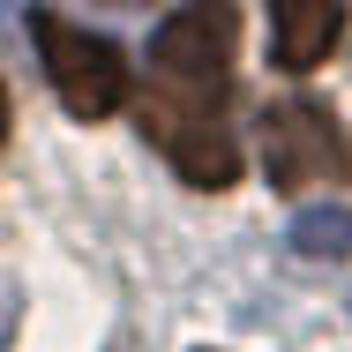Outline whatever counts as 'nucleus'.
Segmentation results:
<instances>
[{"instance_id":"nucleus-3","label":"nucleus","mask_w":352,"mask_h":352,"mask_svg":"<svg viewBox=\"0 0 352 352\" xmlns=\"http://www.w3.org/2000/svg\"><path fill=\"white\" fill-rule=\"evenodd\" d=\"M263 173H270V188H285V195L322 188V180H345L352 150H345L338 113L322 98H278L263 113Z\"/></svg>"},{"instance_id":"nucleus-4","label":"nucleus","mask_w":352,"mask_h":352,"mask_svg":"<svg viewBox=\"0 0 352 352\" xmlns=\"http://www.w3.org/2000/svg\"><path fill=\"white\" fill-rule=\"evenodd\" d=\"M345 38V0H270V68L307 75Z\"/></svg>"},{"instance_id":"nucleus-2","label":"nucleus","mask_w":352,"mask_h":352,"mask_svg":"<svg viewBox=\"0 0 352 352\" xmlns=\"http://www.w3.org/2000/svg\"><path fill=\"white\" fill-rule=\"evenodd\" d=\"M23 23H30V45H38V60H45L53 98L68 105L75 120H113L120 98H128V53H120L113 38L68 23V15H53V8H30Z\"/></svg>"},{"instance_id":"nucleus-1","label":"nucleus","mask_w":352,"mask_h":352,"mask_svg":"<svg viewBox=\"0 0 352 352\" xmlns=\"http://www.w3.org/2000/svg\"><path fill=\"white\" fill-rule=\"evenodd\" d=\"M232 53H240V8L195 0L150 38V90H142V135L173 157L188 188L240 180L232 135Z\"/></svg>"},{"instance_id":"nucleus-5","label":"nucleus","mask_w":352,"mask_h":352,"mask_svg":"<svg viewBox=\"0 0 352 352\" xmlns=\"http://www.w3.org/2000/svg\"><path fill=\"white\" fill-rule=\"evenodd\" d=\"M285 240H292V255H307V263H338V255H352V210H338V203L300 210Z\"/></svg>"}]
</instances>
